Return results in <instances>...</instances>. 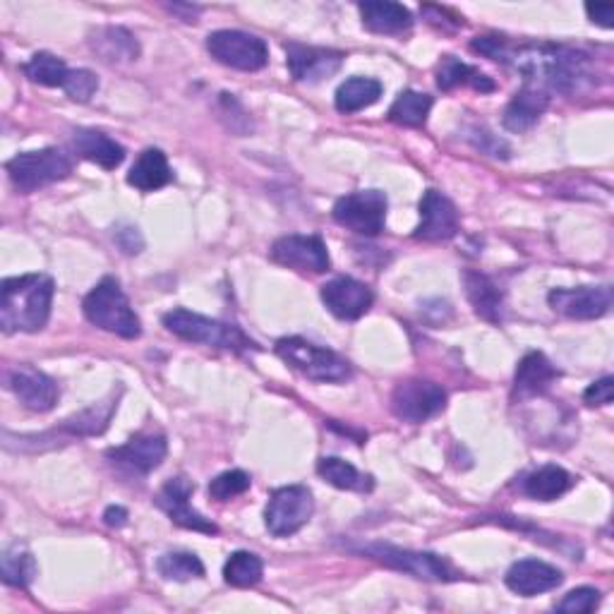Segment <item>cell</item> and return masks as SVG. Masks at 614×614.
<instances>
[{"mask_svg":"<svg viewBox=\"0 0 614 614\" xmlns=\"http://www.w3.org/2000/svg\"><path fill=\"white\" fill-rule=\"evenodd\" d=\"M504 65H514L526 85L545 91L574 94L593 82L591 58L583 51L554 44H511Z\"/></svg>","mask_w":614,"mask_h":614,"instance_id":"1","label":"cell"},{"mask_svg":"<svg viewBox=\"0 0 614 614\" xmlns=\"http://www.w3.org/2000/svg\"><path fill=\"white\" fill-rule=\"evenodd\" d=\"M56 283L46 274H24L3 281L0 326L3 332H41L49 324Z\"/></svg>","mask_w":614,"mask_h":614,"instance_id":"2","label":"cell"},{"mask_svg":"<svg viewBox=\"0 0 614 614\" xmlns=\"http://www.w3.org/2000/svg\"><path fill=\"white\" fill-rule=\"evenodd\" d=\"M82 310H85V317L104 332H111L120 338H138L142 334V322L134 315L128 295L122 293L120 281L114 277H106L94 286L82 303Z\"/></svg>","mask_w":614,"mask_h":614,"instance_id":"3","label":"cell"},{"mask_svg":"<svg viewBox=\"0 0 614 614\" xmlns=\"http://www.w3.org/2000/svg\"><path fill=\"white\" fill-rule=\"evenodd\" d=\"M163 326L175 336L193 341V344H204V346H214L234 353L257 351L255 341L250 336H245L238 326L204 317L200 312H190L185 308H175L166 312V315H163Z\"/></svg>","mask_w":614,"mask_h":614,"instance_id":"4","label":"cell"},{"mask_svg":"<svg viewBox=\"0 0 614 614\" xmlns=\"http://www.w3.org/2000/svg\"><path fill=\"white\" fill-rule=\"evenodd\" d=\"M277 353L295 373L312 381H346L351 377V363L336 351L312 344L303 336H286L277 344Z\"/></svg>","mask_w":614,"mask_h":614,"instance_id":"5","label":"cell"},{"mask_svg":"<svg viewBox=\"0 0 614 614\" xmlns=\"http://www.w3.org/2000/svg\"><path fill=\"white\" fill-rule=\"evenodd\" d=\"M8 175L20 193H34L46 185L65 181L73 173V161L63 149L46 147L36 152H22L8 161Z\"/></svg>","mask_w":614,"mask_h":614,"instance_id":"6","label":"cell"},{"mask_svg":"<svg viewBox=\"0 0 614 614\" xmlns=\"http://www.w3.org/2000/svg\"><path fill=\"white\" fill-rule=\"evenodd\" d=\"M209 56L226 67L243 73H257L269 63L265 39L240 30H218L207 36Z\"/></svg>","mask_w":614,"mask_h":614,"instance_id":"7","label":"cell"},{"mask_svg":"<svg viewBox=\"0 0 614 614\" xmlns=\"http://www.w3.org/2000/svg\"><path fill=\"white\" fill-rule=\"evenodd\" d=\"M389 200L381 190H358L334 204V222L358 236H379L387 224Z\"/></svg>","mask_w":614,"mask_h":614,"instance_id":"8","label":"cell"},{"mask_svg":"<svg viewBox=\"0 0 614 614\" xmlns=\"http://www.w3.org/2000/svg\"><path fill=\"white\" fill-rule=\"evenodd\" d=\"M312 514H315V499H312L310 489L303 485H286L269 497L265 521L271 536L289 538L308 526Z\"/></svg>","mask_w":614,"mask_h":614,"instance_id":"9","label":"cell"},{"mask_svg":"<svg viewBox=\"0 0 614 614\" xmlns=\"http://www.w3.org/2000/svg\"><path fill=\"white\" fill-rule=\"evenodd\" d=\"M367 557L377 559L385 567H391L403 574L420 579V581H456L459 574L452 564L444 562L440 554L432 552H416V550H401L394 545H367L363 548Z\"/></svg>","mask_w":614,"mask_h":614,"instance_id":"10","label":"cell"},{"mask_svg":"<svg viewBox=\"0 0 614 614\" xmlns=\"http://www.w3.org/2000/svg\"><path fill=\"white\" fill-rule=\"evenodd\" d=\"M446 406V391L428 379H406L391 394V411L399 420L420 426Z\"/></svg>","mask_w":614,"mask_h":614,"instance_id":"11","label":"cell"},{"mask_svg":"<svg viewBox=\"0 0 614 614\" xmlns=\"http://www.w3.org/2000/svg\"><path fill=\"white\" fill-rule=\"evenodd\" d=\"M271 259L303 274H324L332 265L320 236H283L271 245Z\"/></svg>","mask_w":614,"mask_h":614,"instance_id":"12","label":"cell"},{"mask_svg":"<svg viewBox=\"0 0 614 614\" xmlns=\"http://www.w3.org/2000/svg\"><path fill=\"white\" fill-rule=\"evenodd\" d=\"M550 308L569 320H600L612 308L607 286H579V289H554L548 295Z\"/></svg>","mask_w":614,"mask_h":614,"instance_id":"13","label":"cell"},{"mask_svg":"<svg viewBox=\"0 0 614 614\" xmlns=\"http://www.w3.org/2000/svg\"><path fill=\"white\" fill-rule=\"evenodd\" d=\"M322 303L338 320H360L367 310L373 308L375 295L370 286L353 279V277H336L330 283L322 286Z\"/></svg>","mask_w":614,"mask_h":614,"instance_id":"14","label":"cell"},{"mask_svg":"<svg viewBox=\"0 0 614 614\" xmlns=\"http://www.w3.org/2000/svg\"><path fill=\"white\" fill-rule=\"evenodd\" d=\"M8 387L20 399V403L34 413H49L61 397L56 381L32 365L12 367L8 375Z\"/></svg>","mask_w":614,"mask_h":614,"instance_id":"15","label":"cell"},{"mask_svg":"<svg viewBox=\"0 0 614 614\" xmlns=\"http://www.w3.org/2000/svg\"><path fill=\"white\" fill-rule=\"evenodd\" d=\"M459 234L456 204L442 195L440 190H428L420 200V226L416 228L418 240L440 243Z\"/></svg>","mask_w":614,"mask_h":614,"instance_id":"16","label":"cell"},{"mask_svg":"<svg viewBox=\"0 0 614 614\" xmlns=\"http://www.w3.org/2000/svg\"><path fill=\"white\" fill-rule=\"evenodd\" d=\"M166 452H169V444L163 434H138L122 446L108 449L106 456L111 459L116 466L126 468L130 473L149 475L161 466L163 459H166Z\"/></svg>","mask_w":614,"mask_h":614,"instance_id":"17","label":"cell"},{"mask_svg":"<svg viewBox=\"0 0 614 614\" xmlns=\"http://www.w3.org/2000/svg\"><path fill=\"white\" fill-rule=\"evenodd\" d=\"M344 58L346 53L336 49L303 44L286 46V63H289V71L298 82H322L332 77L344 65Z\"/></svg>","mask_w":614,"mask_h":614,"instance_id":"18","label":"cell"},{"mask_svg":"<svg viewBox=\"0 0 614 614\" xmlns=\"http://www.w3.org/2000/svg\"><path fill=\"white\" fill-rule=\"evenodd\" d=\"M195 485L185 481V477H173L166 485L161 487L159 493V507L169 514V518L173 524H179L181 528L187 530H197V534H207V536H216L218 528L204 518L200 511H195L190 507V497H193Z\"/></svg>","mask_w":614,"mask_h":614,"instance_id":"19","label":"cell"},{"mask_svg":"<svg viewBox=\"0 0 614 614\" xmlns=\"http://www.w3.org/2000/svg\"><path fill=\"white\" fill-rule=\"evenodd\" d=\"M564 574L557 567L540 562V559H521L507 571V585L524 597H534L540 593L554 591L562 585Z\"/></svg>","mask_w":614,"mask_h":614,"instance_id":"20","label":"cell"},{"mask_svg":"<svg viewBox=\"0 0 614 614\" xmlns=\"http://www.w3.org/2000/svg\"><path fill=\"white\" fill-rule=\"evenodd\" d=\"M559 377L557 367L548 360V356L540 351H530L521 358L514 375V399H534L552 387V381Z\"/></svg>","mask_w":614,"mask_h":614,"instance_id":"21","label":"cell"},{"mask_svg":"<svg viewBox=\"0 0 614 614\" xmlns=\"http://www.w3.org/2000/svg\"><path fill=\"white\" fill-rule=\"evenodd\" d=\"M548 104H550L548 91L536 85H526L524 82L521 91H516L509 106L504 108V128L511 132L530 130L540 120V116L548 111Z\"/></svg>","mask_w":614,"mask_h":614,"instance_id":"22","label":"cell"},{"mask_svg":"<svg viewBox=\"0 0 614 614\" xmlns=\"http://www.w3.org/2000/svg\"><path fill=\"white\" fill-rule=\"evenodd\" d=\"M363 24L375 34H406L413 26L411 10L389 0H367L358 6Z\"/></svg>","mask_w":614,"mask_h":614,"instance_id":"23","label":"cell"},{"mask_svg":"<svg viewBox=\"0 0 614 614\" xmlns=\"http://www.w3.org/2000/svg\"><path fill=\"white\" fill-rule=\"evenodd\" d=\"M73 142H75V152L82 159L97 163V166H101L106 171L118 169L122 159H126V149L99 130L79 128V130H75Z\"/></svg>","mask_w":614,"mask_h":614,"instance_id":"24","label":"cell"},{"mask_svg":"<svg viewBox=\"0 0 614 614\" xmlns=\"http://www.w3.org/2000/svg\"><path fill=\"white\" fill-rule=\"evenodd\" d=\"M171 169H169V159L161 149H144V152L138 157V161L132 163V169L128 173V183L132 187H138L140 193H154V190H161L163 185L171 183Z\"/></svg>","mask_w":614,"mask_h":614,"instance_id":"25","label":"cell"},{"mask_svg":"<svg viewBox=\"0 0 614 614\" xmlns=\"http://www.w3.org/2000/svg\"><path fill=\"white\" fill-rule=\"evenodd\" d=\"M91 49L99 53L106 63H130L138 61L140 44L122 26H104L91 34Z\"/></svg>","mask_w":614,"mask_h":614,"instance_id":"26","label":"cell"},{"mask_svg":"<svg viewBox=\"0 0 614 614\" xmlns=\"http://www.w3.org/2000/svg\"><path fill=\"white\" fill-rule=\"evenodd\" d=\"M463 283H466V295L475 315L497 324L502 320V293L495 281L481 274V271H466V274H463Z\"/></svg>","mask_w":614,"mask_h":614,"instance_id":"27","label":"cell"},{"mask_svg":"<svg viewBox=\"0 0 614 614\" xmlns=\"http://www.w3.org/2000/svg\"><path fill=\"white\" fill-rule=\"evenodd\" d=\"M116 408H118V397H116V394H111V397H108L106 401L94 403V406L85 408V411H79L67 420H63L61 432L71 434V437L101 434L108 428V422H111Z\"/></svg>","mask_w":614,"mask_h":614,"instance_id":"28","label":"cell"},{"mask_svg":"<svg viewBox=\"0 0 614 614\" xmlns=\"http://www.w3.org/2000/svg\"><path fill=\"white\" fill-rule=\"evenodd\" d=\"M437 87L442 91H452L456 87H473L477 91H495V82L483 75L475 67L456 61L454 56H446L444 63L437 71Z\"/></svg>","mask_w":614,"mask_h":614,"instance_id":"29","label":"cell"},{"mask_svg":"<svg viewBox=\"0 0 614 614\" xmlns=\"http://www.w3.org/2000/svg\"><path fill=\"white\" fill-rule=\"evenodd\" d=\"M381 97V82L375 77H348L336 89V108L341 114H358L377 104Z\"/></svg>","mask_w":614,"mask_h":614,"instance_id":"30","label":"cell"},{"mask_svg":"<svg viewBox=\"0 0 614 614\" xmlns=\"http://www.w3.org/2000/svg\"><path fill=\"white\" fill-rule=\"evenodd\" d=\"M317 473L326 483L338 489H351V493H370L375 481L373 475L360 473L353 463L338 459V456H324L317 463Z\"/></svg>","mask_w":614,"mask_h":614,"instance_id":"31","label":"cell"},{"mask_svg":"<svg viewBox=\"0 0 614 614\" xmlns=\"http://www.w3.org/2000/svg\"><path fill=\"white\" fill-rule=\"evenodd\" d=\"M569 487H571V475L562 466H554V463L534 471L524 481V493L530 499H538V502H552L557 497H562Z\"/></svg>","mask_w":614,"mask_h":614,"instance_id":"32","label":"cell"},{"mask_svg":"<svg viewBox=\"0 0 614 614\" xmlns=\"http://www.w3.org/2000/svg\"><path fill=\"white\" fill-rule=\"evenodd\" d=\"M432 111V97L430 94L406 89L401 91L397 101L389 108V118L397 122V126L406 128H422L428 122V116Z\"/></svg>","mask_w":614,"mask_h":614,"instance_id":"33","label":"cell"},{"mask_svg":"<svg viewBox=\"0 0 614 614\" xmlns=\"http://www.w3.org/2000/svg\"><path fill=\"white\" fill-rule=\"evenodd\" d=\"M0 577H3V583L12 585V589H30V583L36 577V562L32 552L20 548V542L10 545L3 552V559H0Z\"/></svg>","mask_w":614,"mask_h":614,"instance_id":"34","label":"cell"},{"mask_svg":"<svg viewBox=\"0 0 614 614\" xmlns=\"http://www.w3.org/2000/svg\"><path fill=\"white\" fill-rule=\"evenodd\" d=\"M265 577V564L255 552L238 550L228 557L224 567V579L234 589H252Z\"/></svg>","mask_w":614,"mask_h":614,"instance_id":"35","label":"cell"},{"mask_svg":"<svg viewBox=\"0 0 614 614\" xmlns=\"http://www.w3.org/2000/svg\"><path fill=\"white\" fill-rule=\"evenodd\" d=\"M22 71L32 82L44 87H63L67 75H71V67L65 65V61L53 56L49 51L34 53V56L24 63Z\"/></svg>","mask_w":614,"mask_h":614,"instance_id":"36","label":"cell"},{"mask_svg":"<svg viewBox=\"0 0 614 614\" xmlns=\"http://www.w3.org/2000/svg\"><path fill=\"white\" fill-rule=\"evenodd\" d=\"M157 569L169 581H190L204 577V564L195 552H166L157 562Z\"/></svg>","mask_w":614,"mask_h":614,"instance_id":"37","label":"cell"},{"mask_svg":"<svg viewBox=\"0 0 614 614\" xmlns=\"http://www.w3.org/2000/svg\"><path fill=\"white\" fill-rule=\"evenodd\" d=\"M250 475L245 471H226L222 475H216L209 483V497L216 502H228L234 497H240L250 489Z\"/></svg>","mask_w":614,"mask_h":614,"instance_id":"38","label":"cell"},{"mask_svg":"<svg viewBox=\"0 0 614 614\" xmlns=\"http://www.w3.org/2000/svg\"><path fill=\"white\" fill-rule=\"evenodd\" d=\"M63 89H65V94L73 101L85 104V101H89L94 97V94H97L99 79H97V75H94L91 71H85V67H79V71H71V75H67V79H65Z\"/></svg>","mask_w":614,"mask_h":614,"instance_id":"39","label":"cell"},{"mask_svg":"<svg viewBox=\"0 0 614 614\" xmlns=\"http://www.w3.org/2000/svg\"><path fill=\"white\" fill-rule=\"evenodd\" d=\"M600 603V591L589 589V585H583V589H577L564 595V600H559L557 603V612H567V614H585V612H593Z\"/></svg>","mask_w":614,"mask_h":614,"instance_id":"40","label":"cell"},{"mask_svg":"<svg viewBox=\"0 0 614 614\" xmlns=\"http://www.w3.org/2000/svg\"><path fill=\"white\" fill-rule=\"evenodd\" d=\"M614 397V379L603 377L593 381V385L583 391V401L589 406H610Z\"/></svg>","mask_w":614,"mask_h":614,"instance_id":"41","label":"cell"},{"mask_svg":"<svg viewBox=\"0 0 614 614\" xmlns=\"http://www.w3.org/2000/svg\"><path fill=\"white\" fill-rule=\"evenodd\" d=\"M118 248L128 255H140L144 248V240L140 236V230L134 226H118L116 234H114Z\"/></svg>","mask_w":614,"mask_h":614,"instance_id":"42","label":"cell"},{"mask_svg":"<svg viewBox=\"0 0 614 614\" xmlns=\"http://www.w3.org/2000/svg\"><path fill=\"white\" fill-rule=\"evenodd\" d=\"M585 12H589L591 22L605 26V30H612V20H614V6L612 3H589L585 6Z\"/></svg>","mask_w":614,"mask_h":614,"instance_id":"43","label":"cell"},{"mask_svg":"<svg viewBox=\"0 0 614 614\" xmlns=\"http://www.w3.org/2000/svg\"><path fill=\"white\" fill-rule=\"evenodd\" d=\"M104 521H106V526H111V528H122L128 524V511L122 507H108L106 514H104Z\"/></svg>","mask_w":614,"mask_h":614,"instance_id":"44","label":"cell"}]
</instances>
